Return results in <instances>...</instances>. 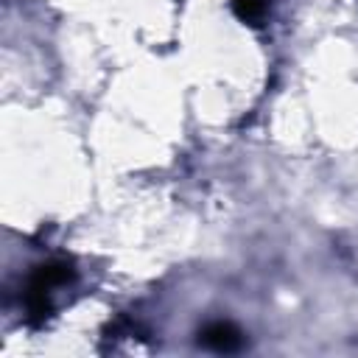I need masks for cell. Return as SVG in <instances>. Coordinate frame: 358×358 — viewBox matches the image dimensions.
<instances>
[{"mask_svg": "<svg viewBox=\"0 0 358 358\" xmlns=\"http://www.w3.org/2000/svg\"><path fill=\"white\" fill-rule=\"evenodd\" d=\"M201 341L218 352H232L241 347V333L229 324V322H215L210 327L201 330Z\"/></svg>", "mask_w": 358, "mask_h": 358, "instance_id": "6da1fadb", "label": "cell"}, {"mask_svg": "<svg viewBox=\"0 0 358 358\" xmlns=\"http://www.w3.org/2000/svg\"><path fill=\"white\" fill-rule=\"evenodd\" d=\"M232 11L246 20V22H255L266 14V0H232Z\"/></svg>", "mask_w": 358, "mask_h": 358, "instance_id": "7a4b0ae2", "label": "cell"}]
</instances>
